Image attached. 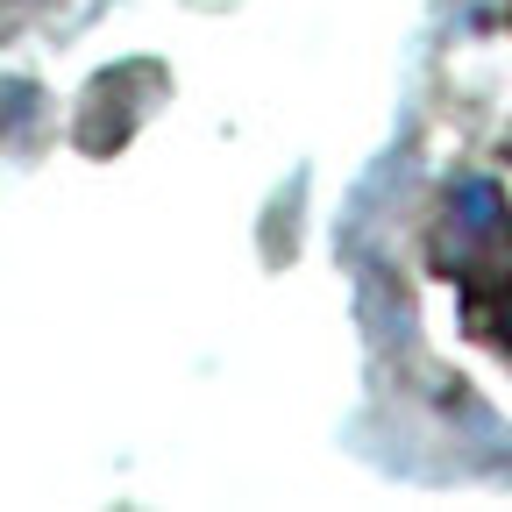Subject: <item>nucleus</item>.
<instances>
[{
    "mask_svg": "<svg viewBox=\"0 0 512 512\" xmlns=\"http://www.w3.org/2000/svg\"><path fill=\"white\" fill-rule=\"evenodd\" d=\"M441 264L456 278H512V207L491 178H463L448 192V221H441Z\"/></svg>",
    "mask_w": 512,
    "mask_h": 512,
    "instance_id": "f257e3e1",
    "label": "nucleus"
},
{
    "mask_svg": "<svg viewBox=\"0 0 512 512\" xmlns=\"http://www.w3.org/2000/svg\"><path fill=\"white\" fill-rule=\"evenodd\" d=\"M505 342H512V306H505Z\"/></svg>",
    "mask_w": 512,
    "mask_h": 512,
    "instance_id": "f03ea898",
    "label": "nucleus"
}]
</instances>
